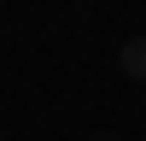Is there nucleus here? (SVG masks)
<instances>
[{
  "label": "nucleus",
  "mask_w": 146,
  "mask_h": 141,
  "mask_svg": "<svg viewBox=\"0 0 146 141\" xmlns=\"http://www.w3.org/2000/svg\"><path fill=\"white\" fill-rule=\"evenodd\" d=\"M117 65H123V77H129V82H146V35L123 41V59H117Z\"/></svg>",
  "instance_id": "1"
},
{
  "label": "nucleus",
  "mask_w": 146,
  "mask_h": 141,
  "mask_svg": "<svg viewBox=\"0 0 146 141\" xmlns=\"http://www.w3.org/2000/svg\"><path fill=\"white\" fill-rule=\"evenodd\" d=\"M94 141H111V135H94Z\"/></svg>",
  "instance_id": "2"
}]
</instances>
